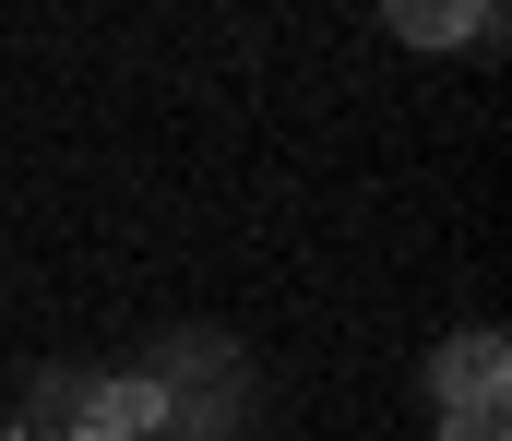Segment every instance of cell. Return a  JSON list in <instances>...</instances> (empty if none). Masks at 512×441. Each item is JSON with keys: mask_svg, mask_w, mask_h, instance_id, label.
<instances>
[{"mask_svg": "<svg viewBox=\"0 0 512 441\" xmlns=\"http://www.w3.org/2000/svg\"><path fill=\"white\" fill-rule=\"evenodd\" d=\"M393 36H417V48H453V36H489V12H429V0H405V12H393Z\"/></svg>", "mask_w": 512, "mask_h": 441, "instance_id": "cell-2", "label": "cell"}, {"mask_svg": "<svg viewBox=\"0 0 512 441\" xmlns=\"http://www.w3.org/2000/svg\"><path fill=\"white\" fill-rule=\"evenodd\" d=\"M501 370H512V346H501V334H453V346L429 358V382H441V418H477V406H501Z\"/></svg>", "mask_w": 512, "mask_h": 441, "instance_id": "cell-1", "label": "cell"}, {"mask_svg": "<svg viewBox=\"0 0 512 441\" xmlns=\"http://www.w3.org/2000/svg\"><path fill=\"white\" fill-rule=\"evenodd\" d=\"M441 441H512V430H501V406H477V418H441Z\"/></svg>", "mask_w": 512, "mask_h": 441, "instance_id": "cell-3", "label": "cell"}]
</instances>
